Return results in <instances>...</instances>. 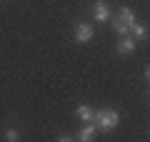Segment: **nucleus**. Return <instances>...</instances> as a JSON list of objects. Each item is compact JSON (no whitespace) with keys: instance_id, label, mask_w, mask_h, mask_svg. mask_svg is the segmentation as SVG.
I'll return each instance as SVG.
<instances>
[{"instance_id":"obj_1","label":"nucleus","mask_w":150,"mask_h":142,"mask_svg":"<svg viewBox=\"0 0 150 142\" xmlns=\"http://www.w3.org/2000/svg\"><path fill=\"white\" fill-rule=\"evenodd\" d=\"M120 122V112L118 110H110V107H105V110L95 112L93 115V125H95V130H115Z\"/></svg>"},{"instance_id":"obj_2","label":"nucleus","mask_w":150,"mask_h":142,"mask_svg":"<svg viewBox=\"0 0 150 142\" xmlns=\"http://www.w3.org/2000/svg\"><path fill=\"white\" fill-rule=\"evenodd\" d=\"M95 37V27H90L88 22H78L75 25V40L78 42H90Z\"/></svg>"},{"instance_id":"obj_3","label":"nucleus","mask_w":150,"mask_h":142,"mask_svg":"<svg viewBox=\"0 0 150 142\" xmlns=\"http://www.w3.org/2000/svg\"><path fill=\"white\" fill-rule=\"evenodd\" d=\"M93 18H95V22H105V20H110V10H108V5L103 3V0H98L95 5H93Z\"/></svg>"},{"instance_id":"obj_4","label":"nucleus","mask_w":150,"mask_h":142,"mask_svg":"<svg viewBox=\"0 0 150 142\" xmlns=\"http://www.w3.org/2000/svg\"><path fill=\"white\" fill-rule=\"evenodd\" d=\"M118 55H133L135 53V37H130V35H123V40L118 42Z\"/></svg>"},{"instance_id":"obj_5","label":"nucleus","mask_w":150,"mask_h":142,"mask_svg":"<svg viewBox=\"0 0 150 142\" xmlns=\"http://www.w3.org/2000/svg\"><path fill=\"white\" fill-rule=\"evenodd\" d=\"M93 137H95V125H93V122H85V125L80 127V132H78V140L80 142H90Z\"/></svg>"},{"instance_id":"obj_6","label":"nucleus","mask_w":150,"mask_h":142,"mask_svg":"<svg viewBox=\"0 0 150 142\" xmlns=\"http://www.w3.org/2000/svg\"><path fill=\"white\" fill-rule=\"evenodd\" d=\"M75 115L80 117L83 122H93V115H95V110H93L90 105H78V107H75Z\"/></svg>"},{"instance_id":"obj_7","label":"nucleus","mask_w":150,"mask_h":142,"mask_svg":"<svg viewBox=\"0 0 150 142\" xmlns=\"http://www.w3.org/2000/svg\"><path fill=\"white\" fill-rule=\"evenodd\" d=\"M130 37H135V40H145V37H148V27H145L143 22H133V25H130Z\"/></svg>"},{"instance_id":"obj_8","label":"nucleus","mask_w":150,"mask_h":142,"mask_svg":"<svg viewBox=\"0 0 150 142\" xmlns=\"http://www.w3.org/2000/svg\"><path fill=\"white\" fill-rule=\"evenodd\" d=\"M110 25H112V30L118 32V35H130V25H125V22L120 20L118 15H115V18L110 20Z\"/></svg>"},{"instance_id":"obj_9","label":"nucleus","mask_w":150,"mask_h":142,"mask_svg":"<svg viewBox=\"0 0 150 142\" xmlns=\"http://www.w3.org/2000/svg\"><path fill=\"white\" fill-rule=\"evenodd\" d=\"M118 18L125 22V25H133V22H135V15H133V10H130V8H120Z\"/></svg>"},{"instance_id":"obj_10","label":"nucleus","mask_w":150,"mask_h":142,"mask_svg":"<svg viewBox=\"0 0 150 142\" xmlns=\"http://www.w3.org/2000/svg\"><path fill=\"white\" fill-rule=\"evenodd\" d=\"M18 137H20V135H18V130H13V127H10V130L5 132V140H10V142H15Z\"/></svg>"}]
</instances>
